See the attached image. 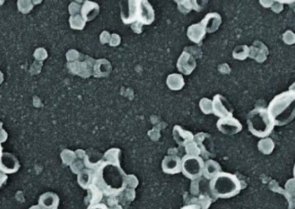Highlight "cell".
<instances>
[{"mask_svg": "<svg viewBox=\"0 0 295 209\" xmlns=\"http://www.w3.org/2000/svg\"><path fill=\"white\" fill-rule=\"evenodd\" d=\"M289 90H291V91H292V92L295 93V82L293 83V84H292V85H291V86H290Z\"/></svg>", "mask_w": 295, "mask_h": 209, "instance_id": "29", "label": "cell"}, {"mask_svg": "<svg viewBox=\"0 0 295 209\" xmlns=\"http://www.w3.org/2000/svg\"><path fill=\"white\" fill-rule=\"evenodd\" d=\"M83 167H84V165H83V163H82L80 160L74 161V162L71 165V169H72V171H73L74 173H76V174H79V172L84 170Z\"/></svg>", "mask_w": 295, "mask_h": 209, "instance_id": "25", "label": "cell"}, {"mask_svg": "<svg viewBox=\"0 0 295 209\" xmlns=\"http://www.w3.org/2000/svg\"><path fill=\"white\" fill-rule=\"evenodd\" d=\"M167 87L171 90H181L184 87V78L182 74L180 73H172L167 76Z\"/></svg>", "mask_w": 295, "mask_h": 209, "instance_id": "20", "label": "cell"}, {"mask_svg": "<svg viewBox=\"0 0 295 209\" xmlns=\"http://www.w3.org/2000/svg\"><path fill=\"white\" fill-rule=\"evenodd\" d=\"M293 177H294L295 179V165L294 166H293Z\"/></svg>", "mask_w": 295, "mask_h": 209, "instance_id": "32", "label": "cell"}, {"mask_svg": "<svg viewBox=\"0 0 295 209\" xmlns=\"http://www.w3.org/2000/svg\"><path fill=\"white\" fill-rule=\"evenodd\" d=\"M88 209H109V207L108 206H106V204L98 203L88 206Z\"/></svg>", "mask_w": 295, "mask_h": 209, "instance_id": "26", "label": "cell"}, {"mask_svg": "<svg viewBox=\"0 0 295 209\" xmlns=\"http://www.w3.org/2000/svg\"><path fill=\"white\" fill-rule=\"evenodd\" d=\"M247 124L249 132L258 138L269 136L275 128L267 108H256L252 110L247 117Z\"/></svg>", "mask_w": 295, "mask_h": 209, "instance_id": "4", "label": "cell"}, {"mask_svg": "<svg viewBox=\"0 0 295 209\" xmlns=\"http://www.w3.org/2000/svg\"><path fill=\"white\" fill-rule=\"evenodd\" d=\"M69 22H70V26L72 29H79V30L84 29L86 23H87L84 20V18H82L81 15L79 14L73 15L71 17Z\"/></svg>", "mask_w": 295, "mask_h": 209, "instance_id": "22", "label": "cell"}, {"mask_svg": "<svg viewBox=\"0 0 295 209\" xmlns=\"http://www.w3.org/2000/svg\"><path fill=\"white\" fill-rule=\"evenodd\" d=\"M29 209H41L38 205H36V206H30Z\"/></svg>", "mask_w": 295, "mask_h": 209, "instance_id": "30", "label": "cell"}, {"mask_svg": "<svg viewBox=\"0 0 295 209\" xmlns=\"http://www.w3.org/2000/svg\"><path fill=\"white\" fill-rule=\"evenodd\" d=\"M219 172H221V167L219 166V163L213 160L205 161L203 171V177H205V179L207 180L213 179Z\"/></svg>", "mask_w": 295, "mask_h": 209, "instance_id": "19", "label": "cell"}, {"mask_svg": "<svg viewBox=\"0 0 295 209\" xmlns=\"http://www.w3.org/2000/svg\"><path fill=\"white\" fill-rule=\"evenodd\" d=\"M7 178H8L7 175L0 172V188H1V186L3 185L4 183H6Z\"/></svg>", "mask_w": 295, "mask_h": 209, "instance_id": "27", "label": "cell"}, {"mask_svg": "<svg viewBox=\"0 0 295 209\" xmlns=\"http://www.w3.org/2000/svg\"><path fill=\"white\" fill-rule=\"evenodd\" d=\"M20 169V163L17 157L10 152H3L0 158V172L5 174H13Z\"/></svg>", "mask_w": 295, "mask_h": 209, "instance_id": "9", "label": "cell"}, {"mask_svg": "<svg viewBox=\"0 0 295 209\" xmlns=\"http://www.w3.org/2000/svg\"><path fill=\"white\" fill-rule=\"evenodd\" d=\"M126 5H121V18L125 24L138 22L139 1H125Z\"/></svg>", "mask_w": 295, "mask_h": 209, "instance_id": "8", "label": "cell"}, {"mask_svg": "<svg viewBox=\"0 0 295 209\" xmlns=\"http://www.w3.org/2000/svg\"><path fill=\"white\" fill-rule=\"evenodd\" d=\"M205 162L199 156L186 155L181 160V172L190 180H197L203 176Z\"/></svg>", "mask_w": 295, "mask_h": 209, "instance_id": "5", "label": "cell"}, {"mask_svg": "<svg viewBox=\"0 0 295 209\" xmlns=\"http://www.w3.org/2000/svg\"><path fill=\"white\" fill-rule=\"evenodd\" d=\"M202 25L205 28L206 33L216 32L219 29V27L222 23V18L221 16L217 12H210L208 13L203 20L200 22Z\"/></svg>", "mask_w": 295, "mask_h": 209, "instance_id": "13", "label": "cell"}, {"mask_svg": "<svg viewBox=\"0 0 295 209\" xmlns=\"http://www.w3.org/2000/svg\"><path fill=\"white\" fill-rule=\"evenodd\" d=\"M55 209H58V208H55Z\"/></svg>", "mask_w": 295, "mask_h": 209, "instance_id": "33", "label": "cell"}, {"mask_svg": "<svg viewBox=\"0 0 295 209\" xmlns=\"http://www.w3.org/2000/svg\"><path fill=\"white\" fill-rule=\"evenodd\" d=\"M275 126H286L295 118V93L286 90L272 99L267 108Z\"/></svg>", "mask_w": 295, "mask_h": 209, "instance_id": "2", "label": "cell"}, {"mask_svg": "<svg viewBox=\"0 0 295 209\" xmlns=\"http://www.w3.org/2000/svg\"><path fill=\"white\" fill-rule=\"evenodd\" d=\"M100 6L95 2L87 1L81 7V16L86 22L94 20L100 13Z\"/></svg>", "mask_w": 295, "mask_h": 209, "instance_id": "17", "label": "cell"}, {"mask_svg": "<svg viewBox=\"0 0 295 209\" xmlns=\"http://www.w3.org/2000/svg\"><path fill=\"white\" fill-rule=\"evenodd\" d=\"M155 20V11L148 1H139L138 22L143 25H149Z\"/></svg>", "mask_w": 295, "mask_h": 209, "instance_id": "11", "label": "cell"}, {"mask_svg": "<svg viewBox=\"0 0 295 209\" xmlns=\"http://www.w3.org/2000/svg\"><path fill=\"white\" fill-rule=\"evenodd\" d=\"M197 67L195 59L189 53L184 52L181 54L177 61V68L179 72L184 75H190Z\"/></svg>", "mask_w": 295, "mask_h": 209, "instance_id": "10", "label": "cell"}, {"mask_svg": "<svg viewBox=\"0 0 295 209\" xmlns=\"http://www.w3.org/2000/svg\"><path fill=\"white\" fill-rule=\"evenodd\" d=\"M127 176L119 165L105 163L95 173L94 185L107 195H117L125 189Z\"/></svg>", "mask_w": 295, "mask_h": 209, "instance_id": "1", "label": "cell"}, {"mask_svg": "<svg viewBox=\"0 0 295 209\" xmlns=\"http://www.w3.org/2000/svg\"><path fill=\"white\" fill-rule=\"evenodd\" d=\"M95 174L90 169H84L78 174V183L82 189H90L94 185Z\"/></svg>", "mask_w": 295, "mask_h": 209, "instance_id": "18", "label": "cell"}, {"mask_svg": "<svg viewBox=\"0 0 295 209\" xmlns=\"http://www.w3.org/2000/svg\"><path fill=\"white\" fill-rule=\"evenodd\" d=\"M62 160L66 165H72L74 160H75V154L73 151H63L62 153Z\"/></svg>", "mask_w": 295, "mask_h": 209, "instance_id": "24", "label": "cell"}, {"mask_svg": "<svg viewBox=\"0 0 295 209\" xmlns=\"http://www.w3.org/2000/svg\"><path fill=\"white\" fill-rule=\"evenodd\" d=\"M209 189L214 197L229 199L239 194L242 185L236 175L221 172L210 179Z\"/></svg>", "mask_w": 295, "mask_h": 209, "instance_id": "3", "label": "cell"}, {"mask_svg": "<svg viewBox=\"0 0 295 209\" xmlns=\"http://www.w3.org/2000/svg\"><path fill=\"white\" fill-rule=\"evenodd\" d=\"M60 198L56 193L46 192L39 197L38 206L41 209L58 208Z\"/></svg>", "mask_w": 295, "mask_h": 209, "instance_id": "14", "label": "cell"}, {"mask_svg": "<svg viewBox=\"0 0 295 209\" xmlns=\"http://www.w3.org/2000/svg\"><path fill=\"white\" fill-rule=\"evenodd\" d=\"M181 209H201V207H200L199 205H196V204H191V205H187V206H184L183 207H181Z\"/></svg>", "mask_w": 295, "mask_h": 209, "instance_id": "28", "label": "cell"}, {"mask_svg": "<svg viewBox=\"0 0 295 209\" xmlns=\"http://www.w3.org/2000/svg\"><path fill=\"white\" fill-rule=\"evenodd\" d=\"M173 136L176 142L180 145L186 146L187 144L193 141L194 136L189 131L185 130L181 126H175L173 129Z\"/></svg>", "mask_w": 295, "mask_h": 209, "instance_id": "15", "label": "cell"}, {"mask_svg": "<svg viewBox=\"0 0 295 209\" xmlns=\"http://www.w3.org/2000/svg\"><path fill=\"white\" fill-rule=\"evenodd\" d=\"M213 114L219 117V119L231 117L233 108L227 99L220 94H217L213 100Z\"/></svg>", "mask_w": 295, "mask_h": 209, "instance_id": "6", "label": "cell"}, {"mask_svg": "<svg viewBox=\"0 0 295 209\" xmlns=\"http://www.w3.org/2000/svg\"><path fill=\"white\" fill-rule=\"evenodd\" d=\"M161 169L166 174H178L181 172V158L178 156H166L161 162Z\"/></svg>", "mask_w": 295, "mask_h": 209, "instance_id": "12", "label": "cell"}, {"mask_svg": "<svg viewBox=\"0 0 295 209\" xmlns=\"http://www.w3.org/2000/svg\"><path fill=\"white\" fill-rule=\"evenodd\" d=\"M3 154V147H2V145H1V142H0V158L2 156Z\"/></svg>", "mask_w": 295, "mask_h": 209, "instance_id": "31", "label": "cell"}, {"mask_svg": "<svg viewBox=\"0 0 295 209\" xmlns=\"http://www.w3.org/2000/svg\"><path fill=\"white\" fill-rule=\"evenodd\" d=\"M199 107L205 115L213 114V101L208 98H202L199 102Z\"/></svg>", "mask_w": 295, "mask_h": 209, "instance_id": "23", "label": "cell"}, {"mask_svg": "<svg viewBox=\"0 0 295 209\" xmlns=\"http://www.w3.org/2000/svg\"><path fill=\"white\" fill-rule=\"evenodd\" d=\"M217 128L225 135H235L242 131L243 126L238 120L231 116L219 119L217 122Z\"/></svg>", "mask_w": 295, "mask_h": 209, "instance_id": "7", "label": "cell"}, {"mask_svg": "<svg viewBox=\"0 0 295 209\" xmlns=\"http://www.w3.org/2000/svg\"><path fill=\"white\" fill-rule=\"evenodd\" d=\"M88 199L89 200V206L100 203L103 197V193L97 186L93 185L90 189H88Z\"/></svg>", "mask_w": 295, "mask_h": 209, "instance_id": "21", "label": "cell"}, {"mask_svg": "<svg viewBox=\"0 0 295 209\" xmlns=\"http://www.w3.org/2000/svg\"><path fill=\"white\" fill-rule=\"evenodd\" d=\"M205 34L206 31L200 22L192 24L187 29V37L191 41L196 44L201 42L202 40L205 38Z\"/></svg>", "mask_w": 295, "mask_h": 209, "instance_id": "16", "label": "cell"}]
</instances>
